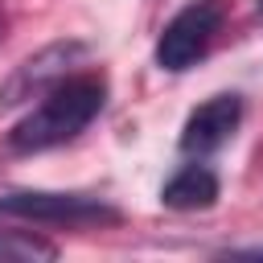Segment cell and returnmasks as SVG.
I'll list each match as a JSON object with an SVG mask.
<instances>
[{"instance_id":"obj_5","label":"cell","mask_w":263,"mask_h":263,"mask_svg":"<svg viewBox=\"0 0 263 263\" xmlns=\"http://www.w3.org/2000/svg\"><path fill=\"white\" fill-rule=\"evenodd\" d=\"M242 111H247L242 95H234V90H222V95L205 99L201 107H193L189 119H185V127H181V152L185 156H210V152H218L238 132Z\"/></svg>"},{"instance_id":"obj_1","label":"cell","mask_w":263,"mask_h":263,"mask_svg":"<svg viewBox=\"0 0 263 263\" xmlns=\"http://www.w3.org/2000/svg\"><path fill=\"white\" fill-rule=\"evenodd\" d=\"M107 107V78L103 74H70L58 86L41 95V103L12 123L8 148L29 156V152H49L58 144H70L78 132H86L99 111Z\"/></svg>"},{"instance_id":"obj_2","label":"cell","mask_w":263,"mask_h":263,"mask_svg":"<svg viewBox=\"0 0 263 263\" xmlns=\"http://www.w3.org/2000/svg\"><path fill=\"white\" fill-rule=\"evenodd\" d=\"M0 218L33 222V226H66V230H90V226H119L123 214L90 193H49V189H8L0 193Z\"/></svg>"},{"instance_id":"obj_9","label":"cell","mask_w":263,"mask_h":263,"mask_svg":"<svg viewBox=\"0 0 263 263\" xmlns=\"http://www.w3.org/2000/svg\"><path fill=\"white\" fill-rule=\"evenodd\" d=\"M0 29H4V12H0Z\"/></svg>"},{"instance_id":"obj_4","label":"cell","mask_w":263,"mask_h":263,"mask_svg":"<svg viewBox=\"0 0 263 263\" xmlns=\"http://www.w3.org/2000/svg\"><path fill=\"white\" fill-rule=\"evenodd\" d=\"M90 58V45L78 41V37H66V41H49L41 45L37 53H29L21 66H12V74L0 82V107H21L29 99H41L49 86H58L62 78H70V70L78 62Z\"/></svg>"},{"instance_id":"obj_3","label":"cell","mask_w":263,"mask_h":263,"mask_svg":"<svg viewBox=\"0 0 263 263\" xmlns=\"http://www.w3.org/2000/svg\"><path fill=\"white\" fill-rule=\"evenodd\" d=\"M226 25V4L222 0H193L185 4L156 37V66L168 70V74H181L189 66H197L210 45L218 41Z\"/></svg>"},{"instance_id":"obj_8","label":"cell","mask_w":263,"mask_h":263,"mask_svg":"<svg viewBox=\"0 0 263 263\" xmlns=\"http://www.w3.org/2000/svg\"><path fill=\"white\" fill-rule=\"evenodd\" d=\"M230 255H238V259H263V247H251V251H230Z\"/></svg>"},{"instance_id":"obj_6","label":"cell","mask_w":263,"mask_h":263,"mask_svg":"<svg viewBox=\"0 0 263 263\" xmlns=\"http://www.w3.org/2000/svg\"><path fill=\"white\" fill-rule=\"evenodd\" d=\"M222 193V181L210 164L193 160V164H181L164 185H160V205L164 210H177V214H189V210H210Z\"/></svg>"},{"instance_id":"obj_10","label":"cell","mask_w":263,"mask_h":263,"mask_svg":"<svg viewBox=\"0 0 263 263\" xmlns=\"http://www.w3.org/2000/svg\"><path fill=\"white\" fill-rule=\"evenodd\" d=\"M259 12H263V0H259Z\"/></svg>"},{"instance_id":"obj_7","label":"cell","mask_w":263,"mask_h":263,"mask_svg":"<svg viewBox=\"0 0 263 263\" xmlns=\"http://www.w3.org/2000/svg\"><path fill=\"white\" fill-rule=\"evenodd\" d=\"M58 247L49 238L25 234V230H4L0 234V263H29V259H53Z\"/></svg>"}]
</instances>
